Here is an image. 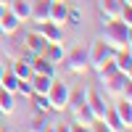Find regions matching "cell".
Segmentation results:
<instances>
[{"mask_svg":"<svg viewBox=\"0 0 132 132\" xmlns=\"http://www.w3.org/2000/svg\"><path fill=\"white\" fill-rule=\"evenodd\" d=\"M101 40L111 50H127L132 45V27H127L122 19H106L103 21Z\"/></svg>","mask_w":132,"mask_h":132,"instance_id":"6da1fadb","label":"cell"},{"mask_svg":"<svg viewBox=\"0 0 132 132\" xmlns=\"http://www.w3.org/2000/svg\"><path fill=\"white\" fill-rule=\"evenodd\" d=\"M48 101H50V111H66V106H69V95H71V87L66 85L63 79L58 77H53L50 79V87H48Z\"/></svg>","mask_w":132,"mask_h":132,"instance_id":"7a4b0ae2","label":"cell"},{"mask_svg":"<svg viewBox=\"0 0 132 132\" xmlns=\"http://www.w3.org/2000/svg\"><path fill=\"white\" fill-rule=\"evenodd\" d=\"M61 63H63V69L69 74H85L87 69H90V66H87V50H85V45H77L71 50H66Z\"/></svg>","mask_w":132,"mask_h":132,"instance_id":"3957f363","label":"cell"},{"mask_svg":"<svg viewBox=\"0 0 132 132\" xmlns=\"http://www.w3.org/2000/svg\"><path fill=\"white\" fill-rule=\"evenodd\" d=\"M85 50H87V66H90V69H95L98 63H103L106 58H111V56H114V50L108 48L101 37H95V40H93Z\"/></svg>","mask_w":132,"mask_h":132,"instance_id":"277c9868","label":"cell"},{"mask_svg":"<svg viewBox=\"0 0 132 132\" xmlns=\"http://www.w3.org/2000/svg\"><path fill=\"white\" fill-rule=\"evenodd\" d=\"M129 82V74H122V71H116L111 77H106V79L101 82L103 85V95L106 98H111V101H116V98H122V90H124V85Z\"/></svg>","mask_w":132,"mask_h":132,"instance_id":"5b68a950","label":"cell"},{"mask_svg":"<svg viewBox=\"0 0 132 132\" xmlns=\"http://www.w3.org/2000/svg\"><path fill=\"white\" fill-rule=\"evenodd\" d=\"M85 103H87V108L93 111V116H95V119H103V116H106V111H108L106 95H103L101 90H95V87H87V90H85Z\"/></svg>","mask_w":132,"mask_h":132,"instance_id":"8992f818","label":"cell"},{"mask_svg":"<svg viewBox=\"0 0 132 132\" xmlns=\"http://www.w3.org/2000/svg\"><path fill=\"white\" fill-rule=\"evenodd\" d=\"M50 3L53 0H29V21H48L50 19Z\"/></svg>","mask_w":132,"mask_h":132,"instance_id":"52a82bcc","label":"cell"},{"mask_svg":"<svg viewBox=\"0 0 132 132\" xmlns=\"http://www.w3.org/2000/svg\"><path fill=\"white\" fill-rule=\"evenodd\" d=\"M0 42H3V53H5L11 61L27 53V50H24V40H19L16 35H3V40H0ZM27 56H29V53H27Z\"/></svg>","mask_w":132,"mask_h":132,"instance_id":"ba28073f","label":"cell"},{"mask_svg":"<svg viewBox=\"0 0 132 132\" xmlns=\"http://www.w3.org/2000/svg\"><path fill=\"white\" fill-rule=\"evenodd\" d=\"M37 32L42 37H45L48 42H63V27L61 24H56V21H40L37 24Z\"/></svg>","mask_w":132,"mask_h":132,"instance_id":"9c48e42d","label":"cell"},{"mask_svg":"<svg viewBox=\"0 0 132 132\" xmlns=\"http://www.w3.org/2000/svg\"><path fill=\"white\" fill-rule=\"evenodd\" d=\"M21 40H24V50L29 53V56H35V53H42V50H45V45H48V40L42 37L37 29L27 32V35L21 37Z\"/></svg>","mask_w":132,"mask_h":132,"instance_id":"30bf717a","label":"cell"},{"mask_svg":"<svg viewBox=\"0 0 132 132\" xmlns=\"http://www.w3.org/2000/svg\"><path fill=\"white\" fill-rule=\"evenodd\" d=\"M29 63H32V74H45V77H56V63H50L42 53H35L29 56Z\"/></svg>","mask_w":132,"mask_h":132,"instance_id":"8fae6325","label":"cell"},{"mask_svg":"<svg viewBox=\"0 0 132 132\" xmlns=\"http://www.w3.org/2000/svg\"><path fill=\"white\" fill-rule=\"evenodd\" d=\"M122 8H124V0H98L101 21H106V19H119Z\"/></svg>","mask_w":132,"mask_h":132,"instance_id":"7c38bea8","label":"cell"},{"mask_svg":"<svg viewBox=\"0 0 132 132\" xmlns=\"http://www.w3.org/2000/svg\"><path fill=\"white\" fill-rule=\"evenodd\" d=\"M114 114L119 116V122L127 127V132L132 129V101H124V98H116V103L111 106Z\"/></svg>","mask_w":132,"mask_h":132,"instance_id":"4fadbf2b","label":"cell"},{"mask_svg":"<svg viewBox=\"0 0 132 132\" xmlns=\"http://www.w3.org/2000/svg\"><path fill=\"white\" fill-rule=\"evenodd\" d=\"M8 71H13L19 79H29V77H32V63H29V56L24 53V56L13 58V61H11V69H8Z\"/></svg>","mask_w":132,"mask_h":132,"instance_id":"5bb4252c","label":"cell"},{"mask_svg":"<svg viewBox=\"0 0 132 132\" xmlns=\"http://www.w3.org/2000/svg\"><path fill=\"white\" fill-rule=\"evenodd\" d=\"M0 29H3V35H19L21 21H19V19L5 8V11H3V16H0Z\"/></svg>","mask_w":132,"mask_h":132,"instance_id":"9a60e30c","label":"cell"},{"mask_svg":"<svg viewBox=\"0 0 132 132\" xmlns=\"http://www.w3.org/2000/svg\"><path fill=\"white\" fill-rule=\"evenodd\" d=\"M16 114V93L0 90V116H13Z\"/></svg>","mask_w":132,"mask_h":132,"instance_id":"2e32d148","label":"cell"},{"mask_svg":"<svg viewBox=\"0 0 132 132\" xmlns=\"http://www.w3.org/2000/svg\"><path fill=\"white\" fill-rule=\"evenodd\" d=\"M114 63H116V69L122 71V74H132V53L129 48L127 50H114Z\"/></svg>","mask_w":132,"mask_h":132,"instance_id":"e0dca14e","label":"cell"},{"mask_svg":"<svg viewBox=\"0 0 132 132\" xmlns=\"http://www.w3.org/2000/svg\"><path fill=\"white\" fill-rule=\"evenodd\" d=\"M5 8L21 21V24H24V21H29V0H11Z\"/></svg>","mask_w":132,"mask_h":132,"instance_id":"ac0fdd59","label":"cell"},{"mask_svg":"<svg viewBox=\"0 0 132 132\" xmlns=\"http://www.w3.org/2000/svg\"><path fill=\"white\" fill-rule=\"evenodd\" d=\"M66 11H69V3L66 0H53L50 3V21H56V24H66Z\"/></svg>","mask_w":132,"mask_h":132,"instance_id":"d6986e66","label":"cell"},{"mask_svg":"<svg viewBox=\"0 0 132 132\" xmlns=\"http://www.w3.org/2000/svg\"><path fill=\"white\" fill-rule=\"evenodd\" d=\"M63 53H66V50H63V42H48L45 50H42V56H45L50 63H56V66H58V63L63 61Z\"/></svg>","mask_w":132,"mask_h":132,"instance_id":"ffe728a7","label":"cell"},{"mask_svg":"<svg viewBox=\"0 0 132 132\" xmlns=\"http://www.w3.org/2000/svg\"><path fill=\"white\" fill-rule=\"evenodd\" d=\"M71 114H74V122H77V124H82L85 129H90V124L95 122V116H93V111H90V108H87V103H82L79 108H74Z\"/></svg>","mask_w":132,"mask_h":132,"instance_id":"44dd1931","label":"cell"},{"mask_svg":"<svg viewBox=\"0 0 132 132\" xmlns=\"http://www.w3.org/2000/svg\"><path fill=\"white\" fill-rule=\"evenodd\" d=\"M50 79H53V77H45V74H32V77H29V85H32V90H35V93L45 95V93H48V87H50Z\"/></svg>","mask_w":132,"mask_h":132,"instance_id":"7402d4cb","label":"cell"},{"mask_svg":"<svg viewBox=\"0 0 132 132\" xmlns=\"http://www.w3.org/2000/svg\"><path fill=\"white\" fill-rule=\"evenodd\" d=\"M103 122H106V129H111V132H127V127L119 122V116L114 114V108L108 106V111H106V116H103Z\"/></svg>","mask_w":132,"mask_h":132,"instance_id":"603a6c76","label":"cell"},{"mask_svg":"<svg viewBox=\"0 0 132 132\" xmlns=\"http://www.w3.org/2000/svg\"><path fill=\"white\" fill-rule=\"evenodd\" d=\"M29 129H35V132L50 129V119H48V114H40V111H35V116L29 119Z\"/></svg>","mask_w":132,"mask_h":132,"instance_id":"cb8c5ba5","label":"cell"},{"mask_svg":"<svg viewBox=\"0 0 132 132\" xmlns=\"http://www.w3.org/2000/svg\"><path fill=\"white\" fill-rule=\"evenodd\" d=\"M29 101H32V106H35V111H40V114H48V111H50V101H48V95L35 93Z\"/></svg>","mask_w":132,"mask_h":132,"instance_id":"d4e9b609","label":"cell"},{"mask_svg":"<svg viewBox=\"0 0 132 132\" xmlns=\"http://www.w3.org/2000/svg\"><path fill=\"white\" fill-rule=\"evenodd\" d=\"M16 95H21V98H32V95H35L29 79H19V85H16Z\"/></svg>","mask_w":132,"mask_h":132,"instance_id":"484cf974","label":"cell"},{"mask_svg":"<svg viewBox=\"0 0 132 132\" xmlns=\"http://www.w3.org/2000/svg\"><path fill=\"white\" fill-rule=\"evenodd\" d=\"M66 24H71V27H79L82 24V13H79V8H71L66 11Z\"/></svg>","mask_w":132,"mask_h":132,"instance_id":"4316f807","label":"cell"},{"mask_svg":"<svg viewBox=\"0 0 132 132\" xmlns=\"http://www.w3.org/2000/svg\"><path fill=\"white\" fill-rule=\"evenodd\" d=\"M119 19H122L127 27H132V3H124V8H122V13H119Z\"/></svg>","mask_w":132,"mask_h":132,"instance_id":"83f0119b","label":"cell"},{"mask_svg":"<svg viewBox=\"0 0 132 132\" xmlns=\"http://www.w3.org/2000/svg\"><path fill=\"white\" fill-rule=\"evenodd\" d=\"M122 98H124V101H132V79L124 85V90H122Z\"/></svg>","mask_w":132,"mask_h":132,"instance_id":"f1b7e54d","label":"cell"},{"mask_svg":"<svg viewBox=\"0 0 132 132\" xmlns=\"http://www.w3.org/2000/svg\"><path fill=\"white\" fill-rule=\"evenodd\" d=\"M5 71H8V69H5V63H3V61H0V77H3Z\"/></svg>","mask_w":132,"mask_h":132,"instance_id":"f546056e","label":"cell"},{"mask_svg":"<svg viewBox=\"0 0 132 132\" xmlns=\"http://www.w3.org/2000/svg\"><path fill=\"white\" fill-rule=\"evenodd\" d=\"M8 3H11V0H0V5H8Z\"/></svg>","mask_w":132,"mask_h":132,"instance_id":"4dcf8cb0","label":"cell"},{"mask_svg":"<svg viewBox=\"0 0 132 132\" xmlns=\"http://www.w3.org/2000/svg\"><path fill=\"white\" fill-rule=\"evenodd\" d=\"M3 11H5V5H0V16H3Z\"/></svg>","mask_w":132,"mask_h":132,"instance_id":"1f68e13d","label":"cell"},{"mask_svg":"<svg viewBox=\"0 0 132 132\" xmlns=\"http://www.w3.org/2000/svg\"><path fill=\"white\" fill-rule=\"evenodd\" d=\"M0 129H3V116H0Z\"/></svg>","mask_w":132,"mask_h":132,"instance_id":"d6a6232c","label":"cell"},{"mask_svg":"<svg viewBox=\"0 0 132 132\" xmlns=\"http://www.w3.org/2000/svg\"><path fill=\"white\" fill-rule=\"evenodd\" d=\"M0 40H3V29H0Z\"/></svg>","mask_w":132,"mask_h":132,"instance_id":"836d02e7","label":"cell"}]
</instances>
